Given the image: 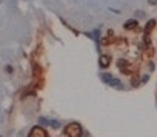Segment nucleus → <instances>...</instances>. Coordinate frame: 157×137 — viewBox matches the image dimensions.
<instances>
[{"instance_id":"obj_1","label":"nucleus","mask_w":157,"mask_h":137,"mask_svg":"<svg viewBox=\"0 0 157 137\" xmlns=\"http://www.w3.org/2000/svg\"><path fill=\"white\" fill-rule=\"evenodd\" d=\"M66 132L69 137H80L82 135V128L78 123H71L68 128H66Z\"/></svg>"},{"instance_id":"obj_2","label":"nucleus","mask_w":157,"mask_h":137,"mask_svg":"<svg viewBox=\"0 0 157 137\" xmlns=\"http://www.w3.org/2000/svg\"><path fill=\"white\" fill-rule=\"evenodd\" d=\"M29 137H46L45 135V131H42L40 128H34L29 134Z\"/></svg>"},{"instance_id":"obj_3","label":"nucleus","mask_w":157,"mask_h":137,"mask_svg":"<svg viewBox=\"0 0 157 137\" xmlns=\"http://www.w3.org/2000/svg\"><path fill=\"white\" fill-rule=\"evenodd\" d=\"M108 63H109V59H108V57H105V55H103V57H102V59H100V65H102V66H106V65H108Z\"/></svg>"},{"instance_id":"obj_4","label":"nucleus","mask_w":157,"mask_h":137,"mask_svg":"<svg viewBox=\"0 0 157 137\" xmlns=\"http://www.w3.org/2000/svg\"><path fill=\"white\" fill-rule=\"evenodd\" d=\"M49 125H51L52 128H59V126H60V122H56V120H52V122H49Z\"/></svg>"}]
</instances>
